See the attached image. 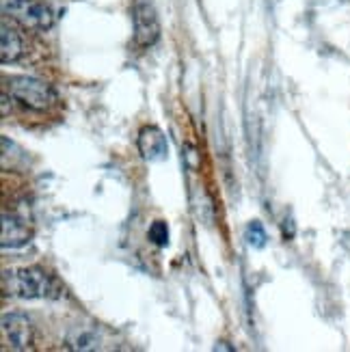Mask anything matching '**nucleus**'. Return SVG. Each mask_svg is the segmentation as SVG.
<instances>
[{
    "instance_id": "5",
    "label": "nucleus",
    "mask_w": 350,
    "mask_h": 352,
    "mask_svg": "<svg viewBox=\"0 0 350 352\" xmlns=\"http://www.w3.org/2000/svg\"><path fill=\"white\" fill-rule=\"evenodd\" d=\"M3 342L13 350H26L33 346V324L22 314L3 316Z\"/></svg>"
},
{
    "instance_id": "9",
    "label": "nucleus",
    "mask_w": 350,
    "mask_h": 352,
    "mask_svg": "<svg viewBox=\"0 0 350 352\" xmlns=\"http://www.w3.org/2000/svg\"><path fill=\"white\" fill-rule=\"evenodd\" d=\"M245 240H247L249 247H253V249H264L266 240H268L264 225L260 221H251L247 225V229H245Z\"/></svg>"
},
{
    "instance_id": "10",
    "label": "nucleus",
    "mask_w": 350,
    "mask_h": 352,
    "mask_svg": "<svg viewBox=\"0 0 350 352\" xmlns=\"http://www.w3.org/2000/svg\"><path fill=\"white\" fill-rule=\"evenodd\" d=\"M149 240L156 244V247L164 249L166 244H169V227H166L164 221H154L149 227V232H147Z\"/></svg>"
},
{
    "instance_id": "3",
    "label": "nucleus",
    "mask_w": 350,
    "mask_h": 352,
    "mask_svg": "<svg viewBox=\"0 0 350 352\" xmlns=\"http://www.w3.org/2000/svg\"><path fill=\"white\" fill-rule=\"evenodd\" d=\"M3 13L5 18L35 30H48L54 22L50 7H45L39 0H3Z\"/></svg>"
},
{
    "instance_id": "1",
    "label": "nucleus",
    "mask_w": 350,
    "mask_h": 352,
    "mask_svg": "<svg viewBox=\"0 0 350 352\" xmlns=\"http://www.w3.org/2000/svg\"><path fill=\"white\" fill-rule=\"evenodd\" d=\"M5 277L11 279V287H7V289L13 296H20V298H56V296H61V289H58L56 281L48 272L37 266L7 272Z\"/></svg>"
},
{
    "instance_id": "8",
    "label": "nucleus",
    "mask_w": 350,
    "mask_h": 352,
    "mask_svg": "<svg viewBox=\"0 0 350 352\" xmlns=\"http://www.w3.org/2000/svg\"><path fill=\"white\" fill-rule=\"evenodd\" d=\"M22 54V37L7 18H3V43H0V58L3 63H13Z\"/></svg>"
},
{
    "instance_id": "7",
    "label": "nucleus",
    "mask_w": 350,
    "mask_h": 352,
    "mask_svg": "<svg viewBox=\"0 0 350 352\" xmlns=\"http://www.w3.org/2000/svg\"><path fill=\"white\" fill-rule=\"evenodd\" d=\"M28 225L15 217H9V214H3V249H20L28 244Z\"/></svg>"
},
{
    "instance_id": "4",
    "label": "nucleus",
    "mask_w": 350,
    "mask_h": 352,
    "mask_svg": "<svg viewBox=\"0 0 350 352\" xmlns=\"http://www.w3.org/2000/svg\"><path fill=\"white\" fill-rule=\"evenodd\" d=\"M132 22H134V43L139 48H149L160 37V22L156 9L147 0H136L132 7Z\"/></svg>"
},
{
    "instance_id": "6",
    "label": "nucleus",
    "mask_w": 350,
    "mask_h": 352,
    "mask_svg": "<svg viewBox=\"0 0 350 352\" xmlns=\"http://www.w3.org/2000/svg\"><path fill=\"white\" fill-rule=\"evenodd\" d=\"M139 151L143 160L147 162H162L169 156V143H166V136L162 130L156 126H145L139 132Z\"/></svg>"
},
{
    "instance_id": "2",
    "label": "nucleus",
    "mask_w": 350,
    "mask_h": 352,
    "mask_svg": "<svg viewBox=\"0 0 350 352\" xmlns=\"http://www.w3.org/2000/svg\"><path fill=\"white\" fill-rule=\"evenodd\" d=\"M7 94L33 111H48L56 102L52 87L30 76H11L7 80Z\"/></svg>"
}]
</instances>
